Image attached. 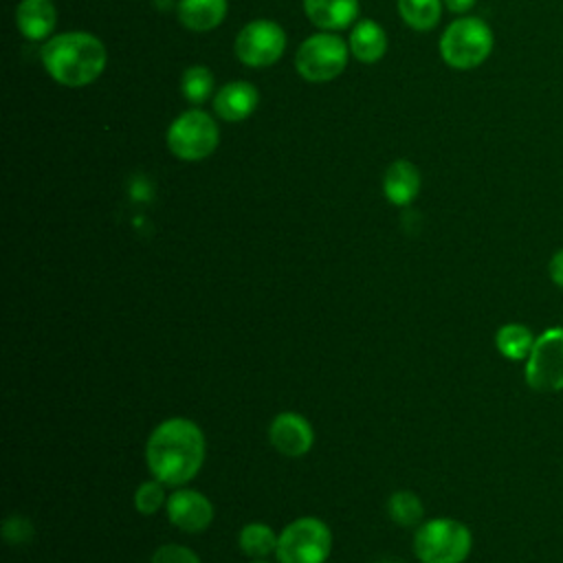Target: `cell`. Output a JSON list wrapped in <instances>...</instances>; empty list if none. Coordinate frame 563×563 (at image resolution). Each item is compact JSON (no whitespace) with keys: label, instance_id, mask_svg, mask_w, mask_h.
Here are the masks:
<instances>
[{"label":"cell","instance_id":"obj_1","mask_svg":"<svg viewBox=\"0 0 563 563\" xmlns=\"http://www.w3.org/2000/svg\"><path fill=\"white\" fill-rule=\"evenodd\" d=\"M205 433L189 418H167L158 422L145 444V462L158 482L165 486H185L191 482L205 462Z\"/></svg>","mask_w":563,"mask_h":563},{"label":"cell","instance_id":"obj_2","mask_svg":"<svg viewBox=\"0 0 563 563\" xmlns=\"http://www.w3.org/2000/svg\"><path fill=\"white\" fill-rule=\"evenodd\" d=\"M48 77L68 88L92 84L108 64L103 42L88 31H66L48 37L40 48Z\"/></svg>","mask_w":563,"mask_h":563},{"label":"cell","instance_id":"obj_3","mask_svg":"<svg viewBox=\"0 0 563 563\" xmlns=\"http://www.w3.org/2000/svg\"><path fill=\"white\" fill-rule=\"evenodd\" d=\"M493 29L475 15L455 18L440 35V57L449 68L473 70L493 53Z\"/></svg>","mask_w":563,"mask_h":563},{"label":"cell","instance_id":"obj_4","mask_svg":"<svg viewBox=\"0 0 563 563\" xmlns=\"http://www.w3.org/2000/svg\"><path fill=\"white\" fill-rule=\"evenodd\" d=\"M471 548V530L453 517L422 521L413 534V554L420 563H464Z\"/></svg>","mask_w":563,"mask_h":563},{"label":"cell","instance_id":"obj_5","mask_svg":"<svg viewBox=\"0 0 563 563\" xmlns=\"http://www.w3.org/2000/svg\"><path fill=\"white\" fill-rule=\"evenodd\" d=\"M347 57L350 46L341 35L332 31H319L299 44L295 53V70L306 81L323 84L332 81L345 70Z\"/></svg>","mask_w":563,"mask_h":563},{"label":"cell","instance_id":"obj_6","mask_svg":"<svg viewBox=\"0 0 563 563\" xmlns=\"http://www.w3.org/2000/svg\"><path fill=\"white\" fill-rule=\"evenodd\" d=\"M332 552V532L319 517L292 519L277 539V563H325Z\"/></svg>","mask_w":563,"mask_h":563},{"label":"cell","instance_id":"obj_7","mask_svg":"<svg viewBox=\"0 0 563 563\" xmlns=\"http://www.w3.org/2000/svg\"><path fill=\"white\" fill-rule=\"evenodd\" d=\"M220 143L218 123L209 112L191 108L178 114L167 128V147L169 152L187 163L202 161L216 152Z\"/></svg>","mask_w":563,"mask_h":563},{"label":"cell","instance_id":"obj_8","mask_svg":"<svg viewBox=\"0 0 563 563\" xmlns=\"http://www.w3.org/2000/svg\"><path fill=\"white\" fill-rule=\"evenodd\" d=\"M526 383L541 394L563 389V328H550L534 339L526 358Z\"/></svg>","mask_w":563,"mask_h":563},{"label":"cell","instance_id":"obj_9","mask_svg":"<svg viewBox=\"0 0 563 563\" xmlns=\"http://www.w3.org/2000/svg\"><path fill=\"white\" fill-rule=\"evenodd\" d=\"M235 55L244 66L266 68L273 66L286 51L284 29L266 18L246 22L235 35Z\"/></svg>","mask_w":563,"mask_h":563},{"label":"cell","instance_id":"obj_10","mask_svg":"<svg viewBox=\"0 0 563 563\" xmlns=\"http://www.w3.org/2000/svg\"><path fill=\"white\" fill-rule=\"evenodd\" d=\"M167 519L174 528L196 534L211 526L213 521V504L207 495L194 488L178 486L172 495H167Z\"/></svg>","mask_w":563,"mask_h":563},{"label":"cell","instance_id":"obj_11","mask_svg":"<svg viewBox=\"0 0 563 563\" xmlns=\"http://www.w3.org/2000/svg\"><path fill=\"white\" fill-rule=\"evenodd\" d=\"M271 446L286 457H301L312 449V424L297 411H282L268 424Z\"/></svg>","mask_w":563,"mask_h":563},{"label":"cell","instance_id":"obj_12","mask_svg":"<svg viewBox=\"0 0 563 563\" xmlns=\"http://www.w3.org/2000/svg\"><path fill=\"white\" fill-rule=\"evenodd\" d=\"M260 103V92L251 81H229L213 95V112L229 123L249 119Z\"/></svg>","mask_w":563,"mask_h":563},{"label":"cell","instance_id":"obj_13","mask_svg":"<svg viewBox=\"0 0 563 563\" xmlns=\"http://www.w3.org/2000/svg\"><path fill=\"white\" fill-rule=\"evenodd\" d=\"M420 185L422 176L418 167L407 158L394 161L383 174V194L396 207H407L413 202L420 194Z\"/></svg>","mask_w":563,"mask_h":563},{"label":"cell","instance_id":"obj_14","mask_svg":"<svg viewBox=\"0 0 563 563\" xmlns=\"http://www.w3.org/2000/svg\"><path fill=\"white\" fill-rule=\"evenodd\" d=\"M55 22L57 9L51 0H20L15 7V26L31 42L48 40Z\"/></svg>","mask_w":563,"mask_h":563},{"label":"cell","instance_id":"obj_15","mask_svg":"<svg viewBox=\"0 0 563 563\" xmlns=\"http://www.w3.org/2000/svg\"><path fill=\"white\" fill-rule=\"evenodd\" d=\"M308 20L321 31L347 29L358 15V0H303Z\"/></svg>","mask_w":563,"mask_h":563},{"label":"cell","instance_id":"obj_16","mask_svg":"<svg viewBox=\"0 0 563 563\" xmlns=\"http://www.w3.org/2000/svg\"><path fill=\"white\" fill-rule=\"evenodd\" d=\"M347 46H350V53L358 62L374 64V62L383 59V55L387 53V33L374 20H358L352 26Z\"/></svg>","mask_w":563,"mask_h":563},{"label":"cell","instance_id":"obj_17","mask_svg":"<svg viewBox=\"0 0 563 563\" xmlns=\"http://www.w3.org/2000/svg\"><path fill=\"white\" fill-rule=\"evenodd\" d=\"M227 0H180L178 2V22L194 31L207 33L222 24L227 15Z\"/></svg>","mask_w":563,"mask_h":563},{"label":"cell","instance_id":"obj_18","mask_svg":"<svg viewBox=\"0 0 563 563\" xmlns=\"http://www.w3.org/2000/svg\"><path fill=\"white\" fill-rule=\"evenodd\" d=\"M277 539H279V534L271 526H266L262 521H251V523L242 526V530L238 534V545L244 556L257 561V559H268L271 554H275Z\"/></svg>","mask_w":563,"mask_h":563},{"label":"cell","instance_id":"obj_19","mask_svg":"<svg viewBox=\"0 0 563 563\" xmlns=\"http://www.w3.org/2000/svg\"><path fill=\"white\" fill-rule=\"evenodd\" d=\"M534 334L528 325L523 323H504L495 332V347L501 356L508 361H526L532 345H534Z\"/></svg>","mask_w":563,"mask_h":563},{"label":"cell","instance_id":"obj_20","mask_svg":"<svg viewBox=\"0 0 563 563\" xmlns=\"http://www.w3.org/2000/svg\"><path fill=\"white\" fill-rule=\"evenodd\" d=\"M444 0H398V13L413 31H431L442 18Z\"/></svg>","mask_w":563,"mask_h":563},{"label":"cell","instance_id":"obj_21","mask_svg":"<svg viewBox=\"0 0 563 563\" xmlns=\"http://www.w3.org/2000/svg\"><path fill=\"white\" fill-rule=\"evenodd\" d=\"M387 515L396 526H420L424 517L422 499L413 490H396L387 499Z\"/></svg>","mask_w":563,"mask_h":563},{"label":"cell","instance_id":"obj_22","mask_svg":"<svg viewBox=\"0 0 563 563\" xmlns=\"http://www.w3.org/2000/svg\"><path fill=\"white\" fill-rule=\"evenodd\" d=\"M180 92L191 106L205 103L213 92V75L207 66L194 64L180 77Z\"/></svg>","mask_w":563,"mask_h":563},{"label":"cell","instance_id":"obj_23","mask_svg":"<svg viewBox=\"0 0 563 563\" xmlns=\"http://www.w3.org/2000/svg\"><path fill=\"white\" fill-rule=\"evenodd\" d=\"M167 504V497H165V484L158 482L156 477L147 479V482H141L134 490V508L136 512L141 515H154L158 512L163 506Z\"/></svg>","mask_w":563,"mask_h":563},{"label":"cell","instance_id":"obj_24","mask_svg":"<svg viewBox=\"0 0 563 563\" xmlns=\"http://www.w3.org/2000/svg\"><path fill=\"white\" fill-rule=\"evenodd\" d=\"M150 563H200L198 554L180 543H165L154 550Z\"/></svg>","mask_w":563,"mask_h":563},{"label":"cell","instance_id":"obj_25","mask_svg":"<svg viewBox=\"0 0 563 563\" xmlns=\"http://www.w3.org/2000/svg\"><path fill=\"white\" fill-rule=\"evenodd\" d=\"M2 537L11 545L26 543L33 537V523L26 517H22V515H11L2 523Z\"/></svg>","mask_w":563,"mask_h":563},{"label":"cell","instance_id":"obj_26","mask_svg":"<svg viewBox=\"0 0 563 563\" xmlns=\"http://www.w3.org/2000/svg\"><path fill=\"white\" fill-rule=\"evenodd\" d=\"M548 275H550V279H552L556 286L563 288V249H559V251L550 257V262H548Z\"/></svg>","mask_w":563,"mask_h":563},{"label":"cell","instance_id":"obj_27","mask_svg":"<svg viewBox=\"0 0 563 563\" xmlns=\"http://www.w3.org/2000/svg\"><path fill=\"white\" fill-rule=\"evenodd\" d=\"M475 2H477V0H444L446 9H449L451 13H466V11H471V9L475 7Z\"/></svg>","mask_w":563,"mask_h":563},{"label":"cell","instance_id":"obj_28","mask_svg":"<svg viewBox=\"0 0 563 563\" xmlns=\"http://www.w3.org/2000/svg\"><path fill=\"white\" fill-rule=\"evenodd\" d=\"M376 563H400V561H396V559H383V561H376Z\"/></svg>","mask_w":563,"mask_h":563},{"label":"cell","instance_id":"obj_29","mask_svg":"<svg viewBox=\"0 0 563 563\" xmlns=\"http://www.w3.org/2000/svg\"><path fill=\"white\" fill-rule=\"evenodd\" d=\"M253 563H271V561H266V559H257V561H253Z\"/></svg>","mask_w":563,"mask_h":563}]
</instances>
